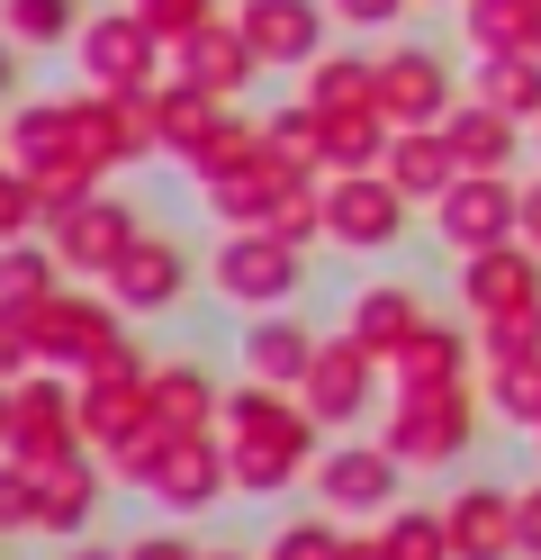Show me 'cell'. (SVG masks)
Returning a JSON list of instances; mask_svg holds the SVG:
<instances>
[{
	"label": "cell",
	"mask_w": 541,
	"mask_h": 560,
	"mask_svg": "<svg viewBox=\"0 0 541 560\" xmlns=\"http://www.w3.org/2000/svg\"><path fill=\"white\" fill-rule=\"evenodd\" d=\"M541 353V307H505V317H479V362H515Z\"/></svg>",
	"instance_id": "obj_42"
},
{
	"label": "cell",
	"mask_w": 541,
	"mask_h": 560,
	"mask_svg": "<svg viewBox=\"0 0 541 560\" xmlns=\"http://www.w3.org/2000/svg\"><path fill=\"white\" fill-rule=\"evenodd\" d=\"M325 10H334V27H352V37H388L415 0H325Z\"/></svg>",
	"instance_id": "obj_44"
},
{
	"label": "cell",
	"mask_w": 541,
	"mask_h": 560,
	"mask_svg": "<svg viewBox=\"0 0 541 560\" xmlns=\"http://www.w3.org/2000/svg\"><path fill=\"white\" fill-rule=\"evenodd\" d=\"M524 244H541V172L524 182Z\"/></svg>",
	"instance_id": "obj_48"
},
{
	"label": "cell",
	"mask_w": 541,
	"mask_h": 560,
	"mask_svg": "<svg viewBox=\"0 0 541 560\" xmlns=\"http://www.w3.org/2000/svg\"><path fill=\"white\" fill-rule=\"evenodd\" d=\"M469 353H479V335H469V326L424 317V335L388 362V380H397V389H451V380H469Z\"/></svg>",
	"instance_id": "obj_26"
},
{
	"label": "cell",
	"mask_w": 541,
	"mask_h": 560,
	"mask_svg": "<svg viewBox=\"0 0 541 560\" xmlns=\"http://www.w3.org/2000/svg\"><path fill=\"white\" fill-rule=\"evenodd\" d=\"M136 235H144V208H136V199H118V190L63 199L55 218H46V244L63 254V271H72V280H108V262H118Z\"/></svg>",
	"instance_id": "obj_9"
},
{
	"label": "cell",
	"mask_w": 541,
	"mask_h": 560,
	"mask_svg": "<svg viewBox=\"0 0 541 560\" xmlns=\"http://www.w3.org/2000/svg\"><path fill=\"white\" fill-rule=\"evenodd\" d=\"M262 226H271V235H289L298 254H316V244H325V172H298V182L280 190V208H271Z\"/></svg>",
	"instance_id": "obj_37"
},
{
	"label": "cell",
	"mask_w": 541,
	"mask_h": 560,
	"mask_svg": "<svg viewBox=\"0 0 541 560\" xmlns=\"http://www.w3.org/2000/svg\"><path fill=\"white\" fill-rule=\"evenodd\" d=\"M144 498H154L163 515H208V506H226L235 498V462H226V434L216 425H199V434H172L163 443V462H154V479H144Z\"/></svg>",
	"instance_id": "obj_11"
},
{
	"label": "cell",
	"mask_w": 541,
	"mask_h": 560,
	"mask_svg": "<svg viewBox=\"0 0 541 560\" xmlns=\"http://www.w3.org/2000/svg\"><path fill=\"white\" fill-rule=\"evenodd\" d=\"M424 317H433V307H424L415 280H361L352 307H343V335H361L379 362H397V353H407V343L424 335Z\"/></svg>",
	"instance_id": "obj_20"
},
{
	"label": "cell",
	"mask_w": 541,
	"mask_h": 560,
	"mask_svg": "<svg viewBox=\"0 0 541 560\" xmlns=\"http://www.w3.org/2000/svg\"><path fill=\"white\" fill-rule=\"evenodd\" d=\"M379 172H388V182L407 190L415 208H433V199L460 182V154H451V136H443V127H397V145H388Z\"/></svg>",
	"instance_id": "obj_25"
},
{
	"label": "cell",
	"mask_w": 541,
	"mask_h": 560,
	"mask_svg": "<svg viewBox=\"0 0 541 560\" xmlns=\"http://www.w3.org/2000/svg\"><path fill=\"white\" fill-rule=\"evenodd\" d=\"M154 416L172 434H199V425H226V389H216V371L208 362H154Z\"/></svg>",
	"instance_id": "obj_27"
},
{
	"label": "cell",
	"mask_w": 541,
	"mask_h": 560,
	"mask_svg": "<svg viewBox=\"0 0 541 560\" xmlns=\"http://www.w3.org/2000/svg\"><path fill=\"white\" fill-rule=\"evenodd\" d=\"M72 63H82L91 91H144V82H163L172 46H163L136 10H91L82 37H72Z\"/></svg>",
	"instance_id": "obj_8"
},
{
	"label": "cell",
	"mask_w": 541,
	"mask_h": 560,
	"mask_svg": "<svg viewBox=\"0 0 541 560\" xmlns=\"http://www.w3.org/2000/svg\"><path fill=\"white\" fill-rule=\"evenodd\" d=\"M443 534H451V560H524L515 542V488H487L469 479L443 498Z\"/></svg>",
	"instance_id": "obj_18"
},
{
	"label": "cell",
	"mask_w": 541,
	"mask_h": 560,
	"mask_svg": "<svg viewBox=\"0 0 541 560\" xmlns=\"http://www.w3.org/2000/svg\"><path fill=\"white\" fill-rule=\"evenodd\" d=\"M397 145V118L388 109H343L325 118V172H379Z\"/></svg>",
	"instance_id": "obj_32"
},
{
	"label": "cell",
	"mask_w": 541,
	"mask_h": 560,
	"mask_svg": "<svg viewBox=\"0 0 541 560\" xmlns=\"http://www.w3.org/2000/svg\"><path fill=\"white\" fill-rule=\"evenodd\" d=\"M63 560H127V551H99V542H72Z\"/></svg>",
	"instance_id": "obj_49"
},
{
	"label": "cell",
	"mask_w": 541,
	"mask_h": 560,
	"mask_svg": "<svg viewBox=\"0 0 541 560\" xmlns=\"http://www.w3.org/2000/svg\"><path fill=\"white\" fill-rule=\"evenodd\" d=\"M289 182H298V172H289V163L262 145L252 163H235V172H216V182H199V199H208V218H216V226H262L271 208H280Z\"/></svg>",
	"instance_id": "obj_22"
},
{
	"label": "cell",
	"mask_w": 541,
	"mask_h": 560,
	"mask_svg": "<svg viewBox=\"0 0 541 560\" xmlns=\"http://www.w3.org/2000/svg\"><path fill=\"white\" fill-rule=\"evenodd\" d=\"M190 280H199V262L180 254V235H154L144 226L118 262H108V299L127 307V317H172L180 299H190Z\"/></svg>",
	"instance_id": "obj_12"
},
{
	"label": "cell",
	"mask_w": 541,
	"mask_h": 560,
	"mask_svg": "<svg viewBox=\"0 0 541 560\" xmlns=\"http://www.w3.org/2000/svg\"><path fill=\"white\" fill-rule=\"evenodd\" d=\"M82 0H0V37H10L19 55H55V46H72L82 37Z\"/></svg>",
	"instance_id": "obj_30"
},
{
	"label": "cell",
	"mask_w": 541,
	"mask_h": 560,
	"mask_svg": "<svg viewBox=\"0 0 541 560\" xmlns=\"http://www.w3.org/2000/svg\"><path fill=\"white\" fill-rule=\"evenodd\" d=\"M479 398H487V389H479ZM479 398H469V380H451V389H397L379 443H388L407 470H460L469 443H479Z\"/></svg>",
	"instance_id": "obj_4"
},
{
	"label": "cell",
	"mask_w": 541,
	"mask_h": 560,
	"mask_svg": "<svg viewBox=\"0 0 541 560\" xmlns=\"http://www.w3.org/2000/svg\"><path fill=\"white\" fill-rule=\"evenodd\" d=\"M10 100H19V46L0 37V109H10Z\"/></svg>",
	"instance_id": "obj_47"
},
{
	"label": "cell",
	"mask_w": 541,
	"mask_h": 560,
	"mask_svg": "<svg viewBox=\"0 0 541 560\" xmlns=\"http://www.w3.org/2000/svg\"><path fill=\"white\" fill-rule=\"evenodd\" d=\"M262 136H271V154H280L289 172H325V109H316V100H289V109H271Z\"/></svg>",
	"instance_id": "obj_34"
},
{
	"label": "cell",
	"mask_w": 541,
	"mask_h": 560,
	"mask_svg": "<svg viewBox=\"0 0 541 560\" xmlns=\"http://www.w3.org/2000/svg\"><path fill=\"white\" fill-rule=\"evenodd\" d=\"M208 560H252V551H208Z\"/></svg>",
	"instance_id": "obj_50"
},
{
	"label": "cell",
	"mask_w": 541,
	"mask_h": 560,
	"mask_svg": "<svg viewBox=\"0 0 541 560\" xmlns=\"http://www.w3.org/2000/svg\"><path fill=\"white\" fill-rule=\"evenodd\" d=\"M515 542H524V560H541V479L515 488Z\"/></svg>",
	"instance_id": "obj_46"
},
{
	"label": "cell",
	"mask_w": 541,
	"mask_h": 560,
	"mask_svg": "<svg viewBox=\"0 0 541 560\" xmlns=\"http://www.w3.org/2000/svg\"><path fill=\"white\" fill-rule=\"evenodd\" d=\"M451 100H460V73L443 46H388L379 55V109L397 127H443Z\"/></svg>",
	"instance_id": "obj_13"
},
{
	"label": "cell",
	"mask_w": 541,
	"mask_h": 560,
	"mask_svg": "<svg viewBox=\"0 0 541 560\" xmlns=\"http://www.w3.org/2000/svg\"><path fill=\"white\" fill-rule=\"evenodd\" d=\"M235 100H216V91H199V82H180V73H163V154L172 163H190L199 145H208V127L226 118Z\"/></svg>",
	"instance_id": "obj_31"
},
{
	"label": "cell",
	"mask_w": 541,
	"mask_h": 560,
	"mask_svg": "<svg viewBox=\"0 0 541 560\" xmlns=\"http://www.w3.org/2000/svg\"><path fill=\"white\" fill-rule=\"evenodd\" d=\"M460 307L469 317H505V307H541V244L505 235V244H479V254H460Z\"/></svg>",
	"instance_id": "obj_14"
},
{
	"label": "cell",
	"mask_w": 541,
	"mask_h": 560,
	"mask_svg": "<svg viewBox=\"0 0 541 560\" xmlns=\"http://www.w3.org/2000/svg\"><path fill=\"white\" fill-rule=\"evenodd\" d=\"M415 10H433V0H415Z\"/></svg>",
	"instance_id": "obj_51"
},
{
	"label": "cell",
	"mask_w": 541,
	"mask_h": 560,
	"mask_svg": "<svg viewBox=\"0 0 541 560\" xmlns=\"http://www.w3.org/2000/svg\"><path fill=\"white\" fill-rule=\"evenodd\" d=\"M19 235H46V190L0 154V244H19Z\"/></svg>",
	"instance_id": "obj_41"
},
{
	"label": "cell",
	"mask_w": 541,
	"mask_h": 560,
	"mask_svg": "<svg viewBox=\"0 0 541 560\" xmlns=\"http://www.w3.org/2000/svg\"><path fill=\"white\" fill-rule=\"evenodd\" d=\"M415 218L424 208L388 172H325V244H343V254H397Z\"/></svg>",
	"instance_id": "obj_6"
},
{
	"label": "cell",
	"mask_w": 541,
	"mask_h": 560,
	"mask_svg": "<svg viewBox=\"0 0 541 560\" xmlns=\"http://www.w3.org/2000/svg\"><path fill=\"white\" fill-rule=\"evenodd\" d=\"M226 462H235V498H280L298 488L325 452V425L307 416L298 389H271V380H235L226 389Z\"/></svg>",
	"instance_id": "obj_1"
},
{
	"label": "cell",
	"mask_w": 541,
	"mask_h": 560,
	"mask_svg": "<svg viewBox=\"0 0 541 560\" xmlns=\"http://www.w3.org/2000/svg\"><path fill=\"white\" fill-rule=\"evenodd\" d=\"M127 10H136V19H144V27H154V37L180 55L208 19H226V0H127Z\"/></svg>",
	"instance_id": "obj_40"
},
{
	"label": "cell",
	"mask_w": 541,
	"mask_h": 560,
	"mask_svg": "<svg viewBox=\"0 0 541 560\" xmlns=\"http://www.w3.org/2000/svg\"><path fill=\"white\" fill-rule=\"evenodd\" d=\"M316 326L298 317V307H262V317H244V380H271V389H298L307 380V362H316Z\"/></svg>",
	"instance_id": "obj_21"
},
{
	"label": "cell",
	"mask_w": 541,
	"mask_h": 560,
	"mask_svg": "<svg viewBox=\"0 0 541 560\" xmlns=\"http://www.w3.org/2000/svg\"><path fill=\"white\" fill-rule=\"evenodd\" d=\"M532 145H541V127H532Z\"/></svg>",
	"instance_id": "obj_52"
},
{
	"label": "cell",
	"mask_w": 541,
	"mask_h": 560,
	"mask_svg": "<svg viewBox=\"0 0 541 560\" xmlns=\"http://www.w3.org/2000/svg\"><path fill=\"white\" fill-rule=\"evenodd\" d=\"M379 371H388V362L371 353V343L334 326V335L316 343V362H307V380H298V398H307V416H316L325 434H352L361 416L379 407Z\"/></svg>",
	"instance_id": "obj_7"
},
{
	"label": "cell",
	"mask_w": 541,
	"mask_h": 560,
	"mask_svg": "<svg viewBox=\"0 0 541 560\" xmlns=\"http://www.w3.org/2000/svg\"><path fill=\"white\" fill-rule=\"evenodd\" d=\"M127 560H208V551L180 534V515H172V524H154V534H136V542H127Z\"/></svg>",
	"instance_id": "obj_45"
},
{
	"label": "cell",
	"mask_w": 541,
	"mask_h": 560,
	"mask_svg": "<svg viewBox=\"0 0 541 560\" xmlns=\"http://www.w3.org/2000/svg\"><path fill=\"white\" fill-rule=\"evenodd\" d=\"M10 534H36V470L0 452V542Z\"/></svg>",
	"instance_id": "obj_43"
},
{
	"label": "cell",
	"mask_w": 541,
	"mask_h": 560,
	"mask_svg": "<svg viewBox=\"0 0 541 560\" xmlns=\"http://www.w3.org/2000/svg\"><path fill=\"white\" fill-rule=\"evenodd\" d=\"M443 136H451V154H460V172H515V154H524V118H505L496 100H451V118H443Z\"/></svg>",
	"instance_id": "obj_23"
},
{
	"label": "cell",
	"mask_w": 541,
	"mask_h": 560,
	"mask_svg": "<svg viewBox=\"0 0 541 560\" xmlns=\"http://www.w3.org/2000/svg\"><path fill=\"white\" fill-rule=\"evenodd\" d=\"M0 452L27 470H46L63 462V452H82V380L55 371V362H36L19 371L10 389H0Z\"/></svg>",
	"instance_id": "obj_2"
},
{
	"label": "cell",
	"mask_w": 541,
	"mask_h": 560,
	"mask_svg": "<svg viewBox=\"0 0 541 560\" xmlns=\"http://www.w3.org/2000/svg\"><path fill=\"white\" fill-rule=\"evenodd\" d=\"M235 19H244V37L252 55H262V73H307V63L325 55V0H235Z\"/></svg>",
	"instance_id": "obj_15"
},
{
	"label": "cell",
	"mask_w": 541,
	"mask_h": 560,
	"mask_svg": "<svg viewBox=\"0 0 541 560\" xmlns=\"http://www.w3.org/2000/svg\"><path fill=\"white\" fill-rule=\"evenodd\" d=\"M262 145H271V136H262V118H244V109H226V118L208 127V145H199L190 163H180V172H190V182H216V172H235V163H252Z\"/></svg>",
	"instance_id": "obj_35"
},
{
	"label": "cell",
	"mask_w": 541,
	"mask_h": 560,
	"mask_svg": "<svg viewBox=\"0 0 541 560\" xmlns=\"http://www.w3.org/2000/svg\"><path fill=\"white\" fill-rule=\"evenodd\" d=\"M172 73L180 82H199V91H216V100H244L252 82H262V55H252V37H244V19L226 10V19H208L190 46L172 55Z\"/></svg>",
	"instance_id": "obj_19"
},
{
	"label": "cell",
	"mask_w": 541,
	"mask_h": 560,
	"mask_svg": "<svg viewBox=\"0 0 541 560\" xmlns=\"http://www.w3.org/2000/svg\"><path fill=\"white\" fill-rule=\"evenodd\" d=\"M99 498H108V462L91 443L63 452V462H46V470H36V534H46V542H82Z\"/></svg>",
	"instance_id": "obj_16"
},
{
	"label": "cell",
	"mask_w": 541,
	"mask_h": 560,
	"mask_svg": "<svg viewBox=\"0 0 541 560\" xmlns=\"http://www.w3.org/2000/svg\"><path fill=\"white\" fill-rule=\"evenodd\" d=\"M532 443H541V434H532Z\"/></svg>",
	"instance_id": "obj_53"
},
{
	"label": "cell",
	"mask_w": 541,
	"mask_h": 560,
	"mask_svg": "<svg viewBox=\"0 0 541 560\" xmlns=\"http://www.w3.org/2000/svg\"><path fill=\"white\" fill-rule=\"evenodd\" d=\"M208 290L244 307V317H262V307H298L307 290V254L271 226H216V254H208Z\"/></svg>",
	"instance_id": "obj_3"
},
{
	"label": "cell",
	"mask_w": 541,
	"mask_h": 560,
	"mask_svg": "<svg viewBox=\"0 0 541 560\" xmlns=\"http://www.w3.org/2000/svg\"><path fill=\"white\" fill-rule=\"evenodd\" d=\"M424 218H433V235H443L451 262H460V254H479V244L524 235V182H515V172H460Z\"/></svg>",
	"instance_id": "obj_10"
},
{
	"label": "cell",
	"mask_w": 541,
	"mask_h": 560,
	"mask_svg": "<svg viewBox=\"0 0 541 560\" xmlns=\"http://www.w3.org/2000/svg\"><path fill=\"white\" fill-rule=\"evenodd\" d=\"M307 488H316V506H325V515L379 524L397 498H407V462H397L379 434H325V452H316Z\"/></svg>",
	"instance_id": "obj_5"
},
{
	"label": "cell",
	"mask_w": 541,
	"mask_h": 560,
	"mask_svg": "<svg viewBox=\"0 0 541 560\" xmlns=\"http://www.w3.org/2000/svg\"><path fill=\"white\" fill-rule=\"evenodd\" d=\"M298 100H316L325 118H343V109H379V55H371V46H325L307 73H298Z\"/></svg>",
	"instance_id": "obj_24"
},
{
	"label": "cell",
	"mask_w": 541,
	"mask_h": 560,
	"mask_svg": "<svg viewBox=\"0 0 541 560\" xmlns=\"http://www.w3.org/2000/svg\"><path fill=\"white\" fill-rule=\"evenodd\" d=\"M55 280H72V271H63V254H55L46 235H19V244H0V299L55 290Z\"/></svg>",
	"instance_id": "obj_39"
},
{
	"label": "cell",
	"mask_w": 541,
	"mask_h": 560,
	"mask_svg": "<svg viewBox=\"0 0 541 560\" xmlns=\"http://www.w3.org/2000/svg\"><path fill=\"white\" fill-rule=\"evenodd\" d=\"M379 551H388V560H451L443 506H388V515H379Z\"/></svg>",
	"instance_id": "obj_36"
},
{
	"label": "cell",
	"mask_w": 541,
	"mask_h": 560,
	"mask_svg": "<svg viewBox=\"0 0 541 560\" xmlns=\"http://www.w3.org/2000/svg\"><path fill=\"white\" fill-rule=\"evenodd\" d=\"M451 10H460L469 55H515V46H541V0H451Z\"/></svg>",
	"instance_id": "obj_28"
},
{
	"label": "cell",
	"mask_w": 541,
	"mask_h": 560,
	"mask_svg": "<svg viewBox=\"0 0 541 560\" xmlns=\"http://www.w3.org/2000/svg\"><path fill=\"white\" fill-rule=\"evenodd\" d=\"M82 380V443L99 452H118L144 416H154V389H144V380H154V362H127V371H72Z\"/></svg>",
	"instance_id": "obj_17"
},
{
	"label": "cell",
	"mask_w": 541,
	"mask_h": 560,
	"mask_svg": "<svg viewBox=\"0 0 541 560\" xmlns=\"http://www.w3.org/2000/svg\"><path fill=\"white\" fill-rule=\"evenodd\" d=\"M479 389H487V407H496L515 434H541V353H515V362H479Z\"/></svg>",
	"instance_id": "obj_33"
},
{
	"label": "cell",
	"mask_w": 541,
	"mask_h": 560,
	"mask_svg": "<svg viewBox=\"0 0 541 560\" xmlns=\"http://www.w3.org/2000/svg\"><path fill=\"white\" fill-rule=\"evenodd\" d=\"M343 542H352V534H343V524L316 506V515H289V524H271L262 560H343Z\"/></svg>",
	"instance_id": "obj_38"
},
{
	"label": "cell",
	"mask_w": 541,
	"mask_h": 560,
	"mask_svg": "<svg viewBox=\"0 0 541 560\" xmlns=\"http://www.w3.org/2000/svg\"><path fill=\"white\" fill-rule=\"evenodd\" d=\"M469 91L496 100L505 118L541 127V46H515V55H479V73H469Z\"/></svg>",
	"instance_id": "obj_29"
}]
</instances>
